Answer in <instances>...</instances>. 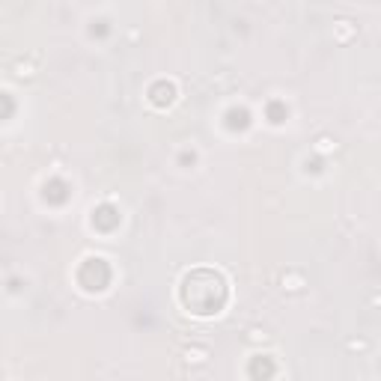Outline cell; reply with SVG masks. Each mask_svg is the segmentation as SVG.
<instances>
[{
	"label": "cell",
	"instance_id": "cell-1",
	"mask_svg": "<svg viewBox=\"0 0 381 381\" xmlns=\"http://www.w3.org/2000/svg\"><path fill=\"white\" fill-rule=\"evenodd\" d=\"M337 143H333L331 137H319V152H331Z\"/></svg>",
	"mask_w": 381,
	"mask_h": 381
}]
</instances>
